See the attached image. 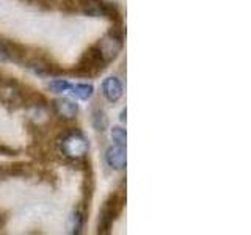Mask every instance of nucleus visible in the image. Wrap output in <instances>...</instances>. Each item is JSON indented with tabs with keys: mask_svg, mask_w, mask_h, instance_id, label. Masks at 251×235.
<instances>
[{
	"mask_svg": "<svg viewBox=\"0 0 251 235\" xmlns=\"http://www.w3.org/2000/svg\"><path fill=\"white\" fill-rule=\"evenodd\" d=\"M112 140L118 146H126V130L121 127H113L112 129Z\"/></svg>",
	"mask_w": 251,
	"mask_h": 235,
	"instance_id": "14",
	"label": "nucleus"
},
{
	"mask_svg": "<svg viewBox=\"0 0 251 235\" xmlns=\"http://www.w3.org/2000/svg\"><path fill=\"white\" fill-rule=\"evenodd\" d=\"M102 93L110 102H116L120 100L123 96V85L118 77H108L102 83Z\"/></svg>",
	"mask_w": 251,
	"mask_h": 235,
	"instance_id": "8",
	"label": "nucleus"
},
{
	"mask_svg": "<svg viewBox=\"0 0 251 235\" xmlns=\"http://www.w3.org/2000/svg\"><path fill=\"white\" fill-rule=\"evenodd\" d=\"M123 204H124V198L121 194H112V196H110L108 201L104 204V207H102V212H100L99 232H102V234L108 232L112 223L116 219V216L121 213Z\"/></svg>",
	"mask_w": 251,
	"mask_h": 235,
	"instance_id": "3",
	"label": "nucleus"
},
{
	"mask_svg": "<svg viewBox=\"0 0 251 235\" xmlns=\"http://www.w3.org/2000/svg\"><path fill=\"white\" fill-rule=\"evenodd\" d=\"M105 159H107V163L110 168H113L116 171H121L126 168V146H112L107 149V154H105Z\"/></svg>",
	"mask_w": 251,
	"mask_h": 235,
	"instance_id": "7",
	"label": "nucleus"
},
{
	"mask_svg": "<svg viewBox=\"0 0 251 235\" xmlns=\"http://www.w3.org/2000/svg\"><path fill=\"white\" fill-rule=\"evenodd\" d=\"M71 91H73L78 99L86 100L93 96L94 88L90 83H77V85H71Z\"/></svg>",
	"mask_w": 251,
	"mask_h": 235,
	"instance_id": "10",
	"label": "nucleus"
},
{
	"mask_svg": "<svg viewBox=\"0 0 251 235\" xmlns=\"http://www.w3.org/2000/svg\"><path fill=\"white\" fill-rule=\"evenodd\" d=\"M60 149L66 159L78 162V160H83L86 154H88L90 144L82 133L71 132L66 137H63L61 143H60Z\"/></svg>",
	"mask_w": 251,
	"mask_h": 235,
	"instance_id": "1",
	"label": "nucleus"
},
{
	"mask_svg": "<svg viewBox=\"0 0 251 235\" xmlns=\"http://www.w3.org/2000/svg\"><path fill=\"white\" fill-rule=\"evenodd\" d=\"M69 232L71 234H78L82 231V226H83V215L80 213V212H75V213L71 215L69 218Z\"/></svg>",
	"mask_w": 251,
	"mask_h": 235,
	"instance_id": "11",
	"label": "nucleus"
},
{
	"mask_svg": "<svg viewBox=\"0 0 251 235\" xmlns=\"http://www.w3.org/2000/svg\"><path fill=\"white\" fill-rule=\"evenodd\" d=\"M0 100L6 105L19 107L24 104V94L14 82L0 80Z\"/></svg>",
	"mask_w": 251,
	"mask_h": 235,
	"instance_id": "6",
	"label": "nucleus"
},
{
	"mask_svg": "<svg viewBox=\"0 0 251 235\" xmlns=\"http://www.w3.org/2000/svg\"><path fill=\"white\" fill-rule=\"evenodd\" d=\"M94 47H96L98 52L100 53L102 60L105 63H110L118 57V53L123 49V36L121 33H118L116 30H112Z\"/></svg>",
	"mask_w": 251,
	"mask_h": 235,
	"instance_id": "2",
	"label": "nucleus"
},
{
	"mask_svg": "<svg viewBox=\"0 0 251 235\" xmlns=\"http://www.w3.org/2000/svg\"><path fill=\"white\" fill-rule=\"evenodd\" d=\"M93 125H94V129L100 130V132H104L107 129L108 119H107V116H105L104 112H102V110H96V112H94V115H93Z\"/></svg>",
	"mask_w": 251,
	"mask_h": 235,
	"instance_id": "12",
	"label": "nucleus"
},
{
	"mask_svg": "<svg viewBox=\"0 0 251 235\" xmlns=\"http://www.w3.org/2000/svg\"><path fill=\"white\" fill-rule=\"evenodd\" d=\"M77 10L93 18H115V6L104 0H75Z\"/></svg>",
	"mask_w": 251,
	"mask_h": 235,
	"instance_id": "4",
	"label": "nucleus"
},
{
	"mask_svg": "<svg viewBox=\"0 0 251 235\" xmlns=\"http://www.w3.org/2000/svg\"><path fill=\"white\" fill-rule=\"evenodd\" d=\"M53 110L63 119H73L78 113V107L75 102L69 99H57L53 102Z\"/></svg>",
	"mask_w": 251,
	"mask_h": 235,
	"instance_id": "9",
	"label": "nucleus"
},
{
	"mask_svg": "<svg viewBox=\"0 0 251 235\" xmlns=\"http://www.w3.org/2000/svg\"><path fill=\"white\" fill-rule=\"evenodd\" d=\"M105 65L107 63L102 60L96 47H91V49L83 55V58L80 61V65L77 66V69H78V72H82V74H98L104 69Z\"/></svg>",
	"mask_w": 251,
	"mask_h": 235,
	"instance_id": "5",
	"label": "nucleus"
},
{
	"mask_svg": "<svg viewBox=\"0 0 251 235\" xmlns=\"http://www.w3.org/2000/svg\"><path fill=\"white\" fill-rule=\"evenodd\" d=\"M49 90L57 94H61V93H66L71 90V83L68 80H65V78H55V80H52L49 83Z\"/></svg>",
	"mask_w": 251,
	"mask_h": 235,
	"instance_id": "13",
	"label": "nucleus"
}]
</instances>
